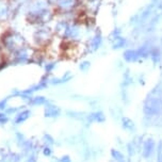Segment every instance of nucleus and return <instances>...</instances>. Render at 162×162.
I'll return each instance as SVG.
<instances>
[{"mask_svg":"<svg viewBox=\"0 0 162 162\" xmlns=\"http://www.w3.org/2000/svg\"><path fill=\"white\" fill-rule=\"evenodd\" d=\"M140 57H141V54L137 52L135 50H128L125 52V59L127 61H130V62L138 60Z\"/></svg>","mask_w":162,"mask_h":162,"instance_id":"1","label":"nucleus"}]
</instances>
